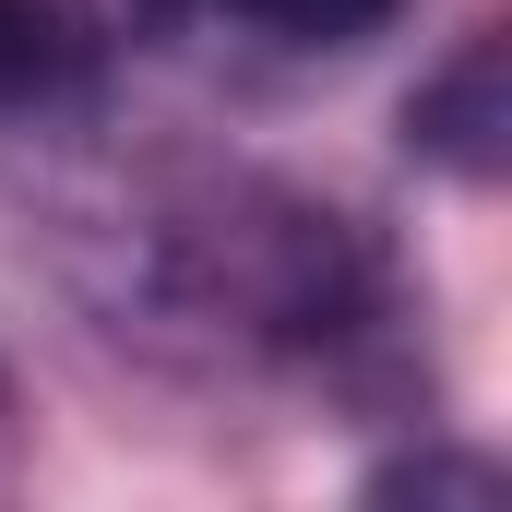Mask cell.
<instances>
[{
	"instance_id": "6da1fadb",
	"label": "cell",
	"mask_w": 512,
	"mask_h": 512,
	"mask_svg": "<svg viewBox=\"0 0 512 512\" xmlns=\"http://www.w3.org/2000/svg\"><path fill=\"white\" fill-rule=\"evenodd\" d=\"M96 96V36L72 0H0V120H72Z\"/></svg>"
},
{
	"instance_id": "7a4b0ae2",
	"label": "cell",
	"mask_w": 512,
	"mask_h": 512,
	"mask_svg": "<svg viewBox=\"0 0 512 512\" xmlns=\"http://www.w3.org/2000/svg\"><path fill=\"white\" fill-rule=\"evenodd\" d=\"M405 131H417V155H441L453 179H501V36H477L441 84H417V108H405Z\"/></svg>"
},
{
	"instance_id": "3957f363",
	"label": "cell",
	"mask_w": 512,
	"mask_h": 512,
	"mask_svg": "<svg viewBox=\"0 0 512 512\" xmlns=\"http://www.w3.org/2000/svg\"><path fill=\"white\" fill-rule=\"evenodd\" d=\"M215 12H239L274 48H358V36L393 24V0H215Z\"/></svg>"
}]
</instances>
